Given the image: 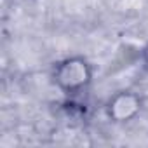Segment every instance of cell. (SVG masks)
<instances>
[{"mask_svg":"<svg viewBox=\"0 0 148 148\" xmlns=\"http://www.w3.org/2000/svg\"><path fill=\"white\" fill-rule=\"evenodd\" d=\"M143 110V98L132 89H124L112 94L105 105V115L113 124H129Z\"/></svg>","mask_w":148,"mask_h":148,"instance_id":"cell-2","label":"cell"},{"mask_svg":"<svg viewBox=\"0 0 148 148\" xmlns=\"http://www.w3.org/2000/svg\"><path fill=\"white\" fill-rule=\"evenodd\" d=\"M52 84L66 96L82 94L94 79V68L84 56H68L59 59L51 73Z\"/></svg>","mask_w":148,"mask_h":148,"instance_id":"cell-1","label":"cell"},{"mask_svg":"<svg viewBox=\"0 0 148 148\" xmlns=\"http://www.w3.org/2000/svg\"><path fill=\"white\" fill-rule=\"evenodd\" d=\"M143 58H145V61L148 63V45L145 47V51H143Z\"/></svg>","mask_w":148,"mask_h":148,"instance_id":"cell-3","label":"cell"}]
</instances>
